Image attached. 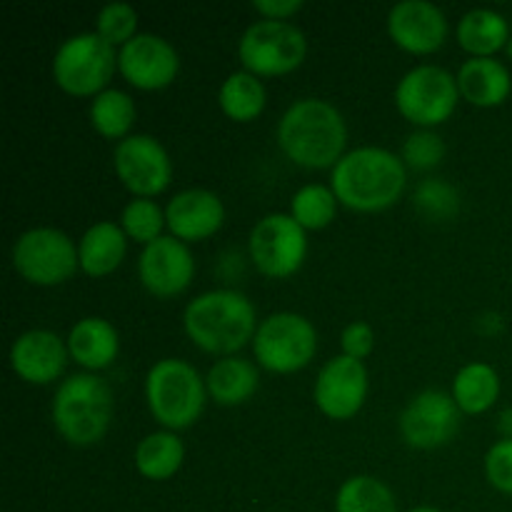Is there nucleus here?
Listing matches in <instances>:
<instances>
[{
  "label": "nucleus",
  "mask_w": 512,
  "mask_h": 512,
  "mask_svg": "<svg viewBox=\"0 0 512 512\" xmlns=\"http://www.w3.org/2000/svg\"><path fill=\"white\" fill-rule=\"evenodd\" d=\"M408 168L388 148L360 145L348 150L330 173V188L340 205L355 213H380L403 198Z\"/></svg>",
  "instance_id": "1"
},
{
  "label": "nucleus",
  "mask_w": 512,
  "mask_h": 512,
  "mask_svg": "<svg viewBox=\"0 0 512 512\" xmlns=\"http://www.w3.org/2000/svg\"><path fill=\"white\" fill-rule=\"evenodd\" d=\"M278 145L300 168H335L348 153V125L328 100L300 98L280 118Z\"/></svg>",
  "instance_id": "2"
},
{
  "label": "nucleus",
  "mask_w": 512,
  "mask_h": 512,
  "mask_svg": "<svg viewBox=\"0 0 512 512\" xmlns=\"http://www.w3.org/2000/svg\"><path fill=\"white\" fill-rule=\"evenodd\" d=\"M183 328L195 348L230 358L253 343L258 318L248 295L240 290L218 288L198 295L185 305Z\"/></svg>",
  "instance_id": "3"
},
{
  "label": "nucleus",
  "mask_w": 512,
  "mask_h": 512,
  "mask_svg": "<svg viewBox=\"0 0 512 512\" xmlns=\"http://www.w3.org/2000/svg\"><path fill=\"white\" fill-rule=\"evenodd\" d=\"M50 418L65 443L75 448L98 445L113 423V390L95 373L68 375L55 390Z\"/></svg>",
  "instance_id": "4"
},
{
  "label": "nucleus",
  "mask_w": 512,
  "mask_h": 512,
  "mask_svg": "<svg viewBox=\"0 0 512 512\" xmlns=\"http://www.w3.org/2000/svg\"><path fill=\"white\" fill-rule=\"evenodd\" d=\"M145 403L150 415L165 430L190 428L203 415L208 403L205 378L180 358H163L145 375Z\"/></svg>",
  "instance_id": "5"
},
{
  "label": "nucleus",
  "mask_w": 512,
  "mask_h": 512,
  "mask_svg": "<svg viewBox=\"0 0 512 512\" xmlns=\"http://www.w3.org/2000/svg\"><path fill=\"white\" fill-rule=\"evenodd\" d=\"M115 70H118V50L95 30L70 35L53 55L55 85L75 98H95L108 90Z\"/></svg>",
  "instance_id": "6"
},
{
  "label": "nucleus",
  "mask_w": 512,
  "mask_h": 512,
  "mask_svg": "<svg viewBox=\"0 0 512 512\" xmlns=\"http://www.w3.org/2000/svg\"><path fill=\"white\" fill-rule=\"evenodd\" d=\"M318 353V330L305 315L273 313L260 320L253 338V355L260 368L290 375L308 368Z\"/></svg>",
  "instance_id": "7"
},
{
  "label": "nucleus",
  "mask_w": 512,
  "mask_h": 512,
  "mask_svg": "<svg viewBox=\"0 0 512 512\" xmlns=\"http://www.w3.org/2000/svg\"><path fill=\"white\" fill-rule=\"evenodd\" d=\"M15 273L30 285L53 288L65 283L80 268L78 245L68 233L58 228H30L13 243L10 250Z\"/></svg>",
  "instance_id": "8"
},
{
  "label": "nucleus",
  "mask_w": 512,
  "mask_h": 512,
  "mask_svg": "<svg viewBox=\"0 0 512 512\" xmlns=\"http://www.w3.org/2000/svg\"><path fill=\"white\" fill-rule=\"evenodd\" d=\"M460 100L458 75L440 65H415L395 85V108L408 123L433 130L455 113Z\"/></svg>",
  "instance_id": "9"
},
{
  "label": "nucleus",
  "mask_w": 512,
  "mask_h": 512,
  "mask_svg": "<svg viewBox=\"0 0 512 512\" xmlns=\"http://www.w3.org/2000/svg\"><path fill=\"white\" fill-rule=\"evenodd\" d=\"M308 55V38L288 20H258L248 25L238 40V58L243 70L270 78L300 68Z\"/></svg>",
  "instance_id": "10"
},
{
  "label": "nucleus",
  "mask_w": 512,
  "mask_h": 512,
  "mask_svg": "<svg viewBox=\"0 0 512 512\" xmlns=\"http://www.w3.org/2000/svg\"><path fill=\"white\" fill-rule=\"evenodd\" d=\"M248 253L265 278H290L308 258V230L293 215L270 213L250 230Z\"/></svg>",
  "instance_id": "11"
},
{
  "label": "nucleus",
  "mask_w": 512,
  "mask_h": 512,
  "mask_svg": "<svg viewBox=\"0 0 512 512\" xmlns=\"http://www.w3.org/2000/svg\"><path fill=\"white\" fill-rule=\"evenodd\" d=\"M113 168L120 183L135 198H155L173 180V160L158 138L135 133L120 140L113 150Z\"/></svg>",
  "instance_id": "12"
},
{
  "label": "nucleus",
  "mask_w": 512,
  "mask_h": 512,
  "mask_svg": "<svg viewBox=\"0 0 512 512\" xmlns=\"http://www.w3.org/2000/svg\"><path fill=\"white\" fill-rule=\"evenodd\" d=\"M400 435L415 450L448 445L460 430V408L445 390H423L405 405L398 418Z\"/></svg>",
  "instance_id": "13"
},
{
  "label": "nucleus",
  "mask_w": 512,
  "mask_h": 512,
  "mask_svg": "<svg viewBox=\"0 0 512 512\" xmlns=\"http://www.w3.org/2000/svg\"><path fill=\"white\" fill-rule=\"evenodd\" d=\"M368 388L370 378L363 360L340 353L320 368L313 385V400L325 418L350 420L363 410Z\"/></svg>",
  "instance_id": "14"
},
{
  "label": "nucleus",
  "mask_w": 512,
  "mask_h": 512,
  "mask_svg": "<svg viewBox=\"0 0 512 512\" xmlns=\"http://www.w3.org/2000/svg\"><path fill=\"white\" fill-rule=\"evenodd\" d=\"M118 70L133 88L163 90L178 78L180 55L163 35L138 33L118 50Z\"/></svg>",
  "instance_id": "15"
},
{
  "label": "nucleus",
  "mask_w": 512,
  "mask_h": 512,
  "mask_svg": "<svg viewBox=\"0 0 512 512\" xmlns=\"http://www.w3.org/2000/svg\"><path fill=\"white\" fill-rule=\"evenodd\" d=\"M138 275L143 288L155 298H175L193 283L195 260L188 243L163 235L145 245L138 258Z\"/></svg>",
  "instance_id": "16"
},
{
  "label": "nucleus",
  "mask_w": 512,
  "mask_h": 512,
  "mask_svg": "<svg viewBox=\"0 0 512 512\" xmlns=\"http://www.w3.org/2000/svg\"><path fill=\"white\" fill-rule=\"evenodd\" d=\"M448 18L430 0H403L388 13V35L398 48L413 55L435 53L448 40Z\"/></svg>",
  "instance_id": "17"
},
{
  "label": "nucleus",
  "mask_w": 512,
  "mask_h": 512,
  "mask_svg": "<svg viewBox=\"0 0 512 512\" xmlns=\"http://www.w3.org/2000/svg\"><path fill=\"white\" fill-rule=\"evenodd\" d=\"M68 343L58 333L45 328L28 330L10 345V368L28 385H50L63 375L68 365Z\"/></svg>",
  "instance_id": "18"
},
{
  "label": "nucleus",
  "mask_w": 512,
  "mask_h": 512,
  "mask_svg": "<svg viewBox=\"0 0 512 512\" xmlns=\"http://www.w3.org/2000/svg\"><path fill=\"white\" fill-rule=\"evenodd\" d=\"M165 220L173 238L183 243L208 240L223 228L225 205L218 193L208 188H188L175 193L165 205Z\"/></svg>",
  "instance_id": "19"
},
{
  "label": "nucleus",
  "mask_w": 512,
  "mask_h": 512,
  "mask_svg": "<svg viewBox=\"0 0 512 512\" xmlns=\"http://www.w3.org/2000/svg\"><path fill=\"white\" fill-rule=\"evenodd\" d=\"M65 343H68L70 360H75L88 373L110 368L120 353V335L115 325L105 318H95V315L78 320L70 328Z\"/></svg>",
  "instance_id": "20"
},
{
  "label": "nucleus",
  "mask_w": 512,
  "mask_h": 512,
  "mask_svg": "<svg viewBox=\"0 0 512 512\" xmlns=\"http://www.w3.org/2000/svg\"><path fill=\"white\" fill-rule=\"evenodd\" d=\"M460 95L478 108H495L508 100L512 75L498 58H468L458 70Z\"/></svg>",
  "instance_id": "21"
},
{
  "label": "nucleus",
  "mask_w": 512,
  "mask_h": 512,
  "mask_svg": "<svg viewBox=\"0 0 512 512\" xmlns=\"http://www.w3.org/2000/svg\"><path fill=\"white\" fill-rule=\"evenodd\" d=\"M125 253H128V235L123 233L120 223L98 220L85 230L78 243L80 270L90 278H105L120 268Z\"/></svg>",
  "instance_id": "22"
},
{
  "label": "nucleus",
  "mask_w": 512,
  "mask_h": 512,
  "mask_svg": "<svg viewBox=\"0 0 512 512\" xmlns=\"http://www.w3.org/2000/svg\"><path fill=\"white\" fill-rule=\"evenodd\" d=\"M258 385V365L253 360L238 358V355L220 358L205 375L208 398L213 403L223 405V408H235V405L248 403L255 395V390H258Z\"/></svg>",
  "instance_id": "23"
},
{
  "label": "nucleus",
  "mask_w": 512,
  "mask_h": 512,
  "mask_svg": "<svg viewBox=\"0 0 512 512\" xmlns=\"http://www.w3.org/2000/svg\"><path fill=\"white\" fill-rule=\"evenodd\" d=\"M512 38V20L493 8H473L460 18L458 43L470 58H495Z\"/></svg>",
  "instance_id": "24"
},
{
  "label": "nucleus",
  "mask_w": 512,
  "mask_h": 512,
  "mask_svg": "<svg viewBox=\"0 0 512 512\" xmlns=\"http://www.w3.org/2000/svg\"><path fill=\"white\" fill-rule=\"evenodd\" d=\"M135 470L143 475L145 480H170L185 460V445L178 433L173 430H158L150 433L135 445Z\"/></svg>",
  "instance_id": "25"
},
{
  "label": "nucleus",
  "mask_w": 512,
  "mask_h": 512,
  "mask_svg": "<svg viewBox=\"0 0 512 512\" xmlns=\"http://www.w3.org/2000/svg\"><path fill=\"white\" fill-rule=\"evenodd\" d=\"M453 400L465 415H483L498 403L500 375L488 363H468L453 380Z\"/></svg>",
  "instance_id": "26"
},
{
  "label": "nucleus",
  "mask_w": 512,
  "mask_h": 512,
  "mask_svg": "<svg viewBox=\"0 0 512 512\" xmlns=\"http://www.w3.org/2000/svg\"><path fill=\"white\" fill-rule=\"evenodd\" d=\"M220 110L235 123H253L260 118L268 103V90L258 75L248 70H235L223 80L218 90Z\"/></svg>",
  "instance_id": "27"
},
{
  "label": "nucleus",
  "mask_w": 512,
  "mask_h": 512,
  "mask_svg": "<svg viewBox=\"0 0 512 512\" xmlns=\"http://www.w3.org/2000/svg\"><path fill=\"white\" fill-rule=\"evenodd\" d=\"M135 115H138L135 100L125 90L118 88H108L95 95L88 110L90 125H93L95 133L108 140H118V143L130 135Z\"/></svg>",
  "instance_id": "28"
},
{
  "label": "nucleus",
  "mask_w": 512,
  "mask_h": 512,
  "mask_svg": "<svg viewBox=\"0 0 512 512\" xmlns=\"http://www.w3.org/2000/svg\"><path fill=\"white\" fill-rule=\"evenodd\" d=\"M335 512H398L395 495L373 475H353L335 495Z\"/></svg>",
  "instance_id": "29"
},
{
  "label": "nucleus",
  "mask_w": 512,
  "mask_h": 512,
  "mask_svg": "<svg viewBox=\"0 0 512 512\" xmlns=\"http://www.w3.org/2000/svg\"><path fill=\"white\" fill-rule=\"evenodd\" d=\"M338 198L330 185L310 183L303 185L290 200V215L303 225L305 230H323L338 215Z\"/></svg>",
  "instance_id": "30"
},
{
  "label": "nucleus",
  "mask_w": 512,
  "mask_h": 512,
  "mask_svg": "<svg viewBox=\"0 0 512 512\" xmlns=\"http://www.w3.org/2000/svg\"><path fill=\"white\" fill-rule=\"evenodd\" d=\"M168 225L165 220V208H160L153 198H133L120 213V228L128 235V240H135L145 248L153 240L163 238V228Z\"/></svg>",
  "instance_id": "31"
},
{
  "label": "nucleus",
  "mask_w": 512,
  "mask_h": 512,
  "mask_svg": "<svg viewBox=\"0 0 512 512\" xmlns=\"http://www.w3.org/2000/svg\"><path fill=\"white\" fill-rule=\"evenodd\" d=\"M413 205L418 213L430 220H448L458 213L460 195L450 183L438 178H428L415 188Z\"/></svg>",
  "instance_id": "32"
},
{
  "label": "nucleus",
  "mask_w": 512,
  "mask_h": 512,
  "mask_svg": "<svg viewBox=\"0 0 512 512\" xmlns=\"http://www.w3.org/2000/svg\"><path fill=\"white\" fill-rule=\"evenodd\" d=\"M95 33L115 48H123L138 35V10L130 3L103 5L95 15Z\"/></svg>",
  "instance_id": "33"
},
{
  "label": "nucleus",
  "mask_w": 512,
  "mask_h": 512,
  "mask_svg": "<svg viewBox=\"0 0 512 512\" xmlns=\"http://www.w3.org/2000/svg\"><path fill=\"white\" fill-rule=\"evenodd\" d=\"M403 163L405 168L413 170H430L443 163L445 158V140L435 130L418 128L410 133L403 143Z\"/></svg>",
  "instance_id": "34"
},
{
  "label": "nucleus",
  "mask_w": 512,
  "mask_h": 512,
  "mask_svg": "<svg viewBox=\"0 0 512 512\" xmlns=\"http://www.w3.org/2000/svg\"><path fill=\"white\" fill-rule=\"evenodd\" d=\"M485 478L495 490L512 495V440H498L485 453Z\"/></svg>",
  "instance_id": "35"
},
{
  "label": "nucleus",
  "mask_w": 512,
  "mask_h": 512,
  "mask_svg": "<svg viewBox=\"0 0 512 512\" xmlns=\"http://www.w3.org/2000/svg\"><path fill=\"white\" fill-rule=\"evenodd\" d=\"M340 348L348 358L365 360L375 348V330L365 320H353L340 333Z\"/></svg>",
  "instance_id": "36"
},
{
  "label": "nucleus",
  "mask_w": 512,
  "mask_h": 512,
  "mask_svg": "<svg viewBox=\"0 0 512 512\" xmlns=\"http://www.w3.org/2000/svg\"><path fill=\"white\" fill-rule=\"evenodd\" d=\"M253 8L265 20H288L303 10V0H253Z\"/></svg>",
  "instance_id": "37"
},
{
  "label": "nucleus",
  "mask_w": 512,
  "mask_h": 512,
  "mask_svg": "<svg viewBox=\"0 0 512 512\" xmlns=\"http://www.w3.org/2000/svg\"><path fill=\"white\" fill-rule=\"evenodd\" d=\"M498 430L503 440H512V408H505L498 418Z\"/></svg>",
  "instance_id": "38"
},
{
  "label": "nucleus",
  "mask_w": 512,
  "mask_h": 512,
  "mask_svg": "<svg viewBox=\"0 0 512 512\" xmlns=\"http://www.w3.org/2000/svg\"><path fill=\"white\" fill-rule=\"evenodd\" d=\"M408 512H440L438 508H413V510H408Z\"/></svg>",
  "instance_id": "39"
},
{
  "label": "nucleus",
  "mask_w": 512,
  "mask_h": 512,
  "mask_svg": "<svg viewBox=\"0 0 512 512\" xmlns=\"http://www.w3.org/2000/svg\"><path fill=\"white\" fill-rule=\"evenodd\" d=\"M505 55H508V58L512 60V38L508 40V45H505Z\"/></svg>",
  "instance_id": "40"
}]
</instances>
